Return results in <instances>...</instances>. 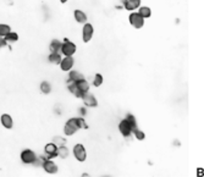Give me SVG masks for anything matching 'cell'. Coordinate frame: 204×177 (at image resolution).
Returning a JSON list of instances; mask_svg holds the SVG:
<instances>
[{
	"label": "cell",
	"instance_id": "1",
	"mask_svg": "<svg viewBox=\"0 0 204 177\" xmlns=\"http://www.w3.org/2000/svg\"><path fill=\"white\" fill-rule=\"evenodd\" d=\"M78 130H79V126H78V122H77V117H72V119L67 120L65 126H64L65 136H73Z\"/></svg>",
	"mask_w": 204,
	"mask_h": 177
},
{
	"label": "cell",
	"instance_id": "2",
	"mask_svg": "<svg viewBox=\"0 0 204 177\" xmlns=\"http://www.w3.org/2000/svg\"><path fill=\"white\" fill-rule=\"evenodd\" d=\"M76 50H77L76 44L72 43L70 39L65 38L62 42V45H61V54L64 56H72L76 53Z\"/></svg>",
	"mask_w": 204,
	"mask_h": 177
},
{
	"label": "cell",
	"instance_id": "3",
	"mask_svg": "<svg viewBox=\"0 0 204 177\" xmlns=\"http://www.w3.org/2000/svg\"><path fill=\"white\" fill-rule=\"evenodd\" d=\"M72 151H73V156H75V159H76L77 161L84 162V161L87 160V150H86V148H84L83 144H81V143L75 144Z\"/></svg>",
	"mask_w": 204,
	"mask_h": 177
},
{
	"label": "cell",
	"instance_id": "4",
	"mask_svg": "<svg viewBox=\"0 0 204 177\" xmlns=\"http://www.w3.org/2000/svg\"><path fill=\"white\" fill-rule=\"evenodd\" d=\"M128 20H130L131 26L137 28V29H139L144 26V19L138 12H131L130 16H128Z\"/></svg>",
	"mask_w": 204,
	"mask_h": 177
},
{
	"label": "cell",
	"instance_id": "5",
	"mask_svg": "<svg viewBox=\"0 0 204 177\" xmlns=\"http://www.w3.org/2000/svg\"><path fill=\"white\" fill-rule=\"evenodd\" d=\"M93 34H94V28L90 23L86 22L83 25V28H82V40L83 43H88L90 42V39L93 38Z\"/></svg>",
	"mask_w": 204,
	"mask_h": 177
},
{
	"label": "cell",
	"instance_id": "6",
	"mask_svg": "<svg viewBox=\"0 0 204 177\" xmlns=\"http://www.w3.org/2000/svg\"><path fill=\"white\" fill-rule=\"evenodd\" d=\"M36 159H37V155H36V153H34L33 150H31V149H25V150L21 153V160H22V162L26 164V165L34 164Z\"/></svg>",
	"mask_w": 204,
	"mask_h": 177
},
{
	"label": "cell",
	"instance_id": "7",
	"mask_svg": "<svg viewBox=\"0 0 204 177\" xmlns=\"http://www.w3.org/2000/svg\"><path fill=\"white\" fill-rule=\"evenodd\" d=\"M42 166H43L44 171H45L47 173H49V175H55V173H58V171H59L58 165H56L53 160H50V159H45V160L43 161Z\"/></svg>",
	"mask_w": 204,
	"mask_h": 177
},
{
	"label": "cell",
	"instance_id": "8",
	"mask_svg": "<svg viewBox=\"0 0 204 177\" xmlns=\"http://www.w3.org/2000/svg\"><path fill=\"white\" fill-rule=\"evenodd\" d=\"M73 65H75V59L72 56H65V57H62L61 61H60V64H59L60 68L62 71H65V72L71 71L72 67H73Z\"/></svg>",
	"mask_w": 204,
	"mask_h": 177
},
{
	"label": "cell",
	"instance_id": "9",
	"mask_svg": "<svg viewBox=\"0 0 204 177\" xmlns=\"http://www.w3.org/2000/svg\"><path fill=\"white\" fill-rule=\"evenodd\" d=\"M81 99L83 100L84 105L88 106V108H97V106H98V100H97V98H95L93 94H90L89 92L84 93Z\"/></svg>",
	"mask_w": 204,
	"mask_h": 177
},
{
	"label": "cell",
	"instance_id": "10",
	"mask_svg": "<svg viewBox=\"0 0 204 177\" xmlns=\"http://www.w3.org/2000/svg\"><path fill=\"white\" fill-rule=\"evenodd\" d=\"M119 131H120V133H121L124 137H130V136L132 134L131 125H130V122H128L126 119H124V120L119 123Z\"/></svg>",
	"mask_w": 204,
	"mask_h": 177
},
{
	"label": "cell",
	"instance_id": "11",
	"mask_svg": "<svg viewBox=\"0 0 204 177\" xmlns=\"http://www.w3.org/2000/svg\"><path fill=\"white\" fill-rule=\"evenodd\" d=\"M58 148H59V147L55 145L53 142L45 144V147H44V153H45L47 158H48V159L56 158V156H58Z\"/></svg>",
	"mask_w": 204,
	"mask_h": 177
},
{
	"label": "cell",
	"instance_id": "12",
	"mask_svg": "<svg viewBox=\"0 0 204 177\" xmlns=\"http://www.w3.org/2000/svg\"><path fill=\"white\" fill-rule=\"evenodd\" d=\"M141 6V0H127V2L124 4V8L127 11H135Z\"/></svg>",
	"mask_w": 204,
	"mask_h": 177
},
{
	"label": "cell",
	"instance_id": "13",
	"mask_svg": "<svg viewBox=\"0 0 204 177\" xmlns=\"http://www.w3.org/2000/svg\"><path fill=\"white\" fill-rule=\"evenodd\" d=\"M67 88H69V91L71 92V94L72 95H75V98H82V95H83V93L79 91V88L76 85V83H73V82H67Z\"/></svg>",
	"mask_w": 204,
	"mask_h": 177
},
{
	"label": "cell",
	"instance_id": "14",
	"mask_svg": "<svg viewBox=\"0 0 204 177\" xmlns=\"http://www.w3.org/2000/svg\"><path fill=\"white\" fill-rule=\"evenodd\" d=\"M73 83H76V85L79 88V91L83 94L87 93V92H89V83H88V81L86 78H82V79H79L77 82H73Z\"/></svg>",
	"mask_w": 204,
	"mask_h": 177
},
{
	"label": "cell",
	"instance_id": "15",
	"mask_svg": "<svg viewBox=\"0 0 204 177\" xmlns=\"http://www.w3.org/2000/svg\"><path fill=\"white\" fill-rule=\"evenodd\" d=\"M73 17L76 20V22L81 23V25H84L87 22V15L82 11V10H75L73 12Z\"/></svg>",
	"mask_w": 204,
	"mask_h": 177
},
{
	"label": "cell",
	"instance_id": "16",
	"mask_svg": "<svg viewBox=\"0 0 204 177\" xmlns=\"http://www.w3.org/2000/svg\"><path fill=\"white\" fill-rule=\"evenodd\" d=\"M2 125H3L5 128H8V130L12 128V126H14L12 117H11L9 114H3V115H2Z\"/></svg>",
	"mask_w": 204,
	"mask_h": 177
},
{
	"label": "cell",
	"instance_id": "17",
	"mask_svg": "<svg viewBox=\"0 0 204 177\" xmlns=\"http://www.w3.org/2000/svg\"><path fill=\"white\" fill-rule=\"evenodd\" d=\"M61 45H62V42H60L59 39H53L49 45L50 53H60L61 54Z\"/></svg>",
	"mask_w": 204,
	"mask_h": 177
},
{
	"label": "cell",
	"instance_id": "18",
	"mask_svg": "<svg viewBox=\"0 0 204 177\" xmlns=\"http://www.w3.org/2000/svg\"><path fill=\"white\" fill-rule=\"evenodd\" d=\"M84 78V76L82 73H79L78 71H69V81L67 82H77L79 79Z\"/></svg>",
	"mask_w": 204,
	"mask_h": 177
},
{
	"label": "cell",
	"instance_id": "19",
	"mask_svg": "<svg viewBox=\"0 0 204 177\" xmlns=\"http://www.w3.org/2000/svg\"><path fill=\"white\" fill-rule=\"evenodd\" d=\"M137 12H138L144 20H146V19H149V17L152 16V10H150V8H148V6H139Z\"/></svg>",
	"mask_w": 204,
	"mask_h": 177
},
{
	"label": "cell",
	"instance_id": "20",
	"mask_svg": "<svg viewBox=\"0 0 204 177\" xmlns=\"http://www.w3.org/2000/svg\"><path fill=\"white\" fill-rule=\"evenodd\" d=\"M61 59L62 57H61L60 53H50V55H49V61L51 64H54V65H59Z\"/></svg>",
	"mask_w": 204,
	"mask_h": 177
},
{
	"label": "cell",
	"instance_id": "21",
	"mask_svg": "<svg viewBox=\"0 0 204 177\" xmlns=\"http://www.w3.org/2000/svg\"><path fill=\"white\" fill-rule=\"evenodd\" d=\"M4 39L6 40V43H15V42L19 40V34L15 33V32H9V33L4 37Z\"/></svg>",
	"mask_w": 204,
	"mask_h": 177
},
{
	"label": "cell",
	"instance_id": "22",
	"mask_svg": "<svg viewBox=\"0 0 204 177\" xmlns=\"http://www.w3.org/2000/svg\"><path fill=\"white\" fill-rule=\"evenodd\" d=\"M40 92L44 93V94H49V93L51 92V85H50L49 82L43 81V82L40 83Z\"/></svg>",
	"mask_w": 204,
	"mask_h": 177
},
{
	"label": "cell",
	"instance_id": "23",
	"mask_svg": "<svg viewBox=\"0 0 204 177\" xmlns=\"http://www.w3.org/2000/svg\"><path fill=\"white\" fill-rule=\"evenodd\" d=\"M58 156L61 158V159H66L69 156V149H67L66 145H62V147L58 148Z\"/></svg>",
	"mask_w": 204,
	"mask_h": 177
},
{
	"label": "cell",
	"instance_id": "24",
	"mask_svg": "<svg viewBox=\"0 0 204 177\" xmlns=\"http://www.w3.org/2000/svg\"><path fill=\"white\" fill-rule=\"evenodd\" d=\"M103 82H104V78L100 73H95L94 75V78H93V82H92L94 87H100L101 84H103Z\"/></svg>",
	"mask_w": 204,
	"mask_h": 177
},
{
	"label": "cell",
	"instance_id": "25",
	"mask_svg": "<svg viewBox=\"0 0 204 177\" xmlns=\"http://www.w3.org/2000/svg\"><path fill=\"white\" fill-rule=\"evenodd\" d=\"M53 143L58 147H62V145H66V139L64 137H60V136H55L53 138Z\"/></svg>",
	"mask_w": 204,
	"mask_h": 177
},
{
	"label": "cell",
	"instance_id": "26",
	"mask_svg": "<svg viewBox=\"0 0 204 177\" xmlns=\"http://www.w3.org/2000/svg\"><path fill=\"white\" fill-rule=\"evenodd\" d=\"M9 32H11L10 26L4 25V23H0V37H5Z\"/></svg>",
	"mask_w": 204,
	"mask_h": 177
},
{
	"label": "cell",
	"instance_id": "27",
	"mask_svg": "<svg viewBox=\"0 0 204 177\" xmlns=\"http://www.w3.org/2000/svg\"><path fill=\"white\" fill-rule=\"evenodd\" d=\"M133 136L136 137V139H138V141H143L144 138H146V133L143 132V131H141L139 128H137V130H135L133 132Z\"/></svg>",
	"mask_w": 204,
	"mask_h": 177
},
{
	"label": "cell",
	"instance_id": "28",
	"mask_svg": "<svg viewBox=\"0 0 204 177\" xmlns=\"http://www.w3.org/2000/svg\"><path fill=\"white\" fill-rule=\"evenodd\" d=\"M77 122H78V126H79V130H87V128H88V125H87V122L84 121V119L77 117Z\"/></svg>",
	"mask_w": 204,
	"mask_h": 177
},
{
	"label": "cell",
	"instance_id": "29",
	"mask_svg": "<svg viewBox=\"0 0 204 177\" xmlns=\"http://www.w3.org/2000/svg\"><path fill=\"white\" fill-rule=\"evenodd\" d=\"M6 45H8V43H6V40L4 39V37H0V48L6 47Z\"/></svg>",
	"mask_w": 204,
	"mask_h": 177
},
{
	"label": "cell",
	"instance_id": "30",
	"mask_svg": "<svg viewBox=\"0 0 204 177\" xmlns=\"http://www.w3.org/2000/svg\"><path fill=\"white\" fill-rule=\"evenodd\" d=\"M126 2H127V0H119V3H120V4H122V5H124Z\"/></svg>",
	"mask_w": 204,
	"mask_h": 177
},
{
	"label": "cell",
	"instance_id": "31",
	"mask_svg": "<svg viewBox=\"0 0 204 177\" xmlns=\"http://www.w3.org/2000/svg\"><path fill=\"white\" fill-rule=\"evenodd\" d=\"M67 2H69V0H60L61 4H65V3H67Z\"/></svg>",
	"mask_w": 204,
	"mask_h": 177
}]
</instances>
